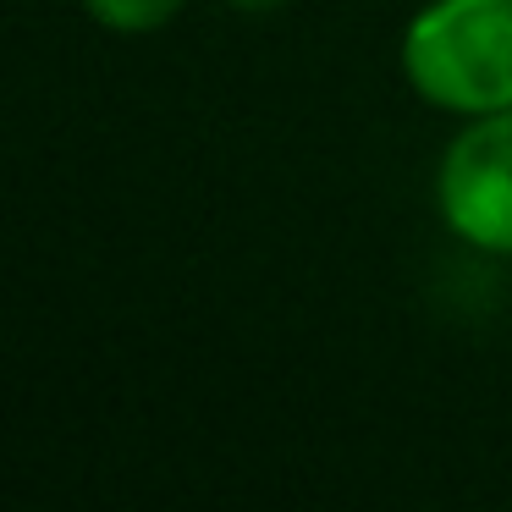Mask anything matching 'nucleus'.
Wrapping results in <instances>:
<instances>
[{
  "instance_id": "nucleus-4",
  "label": "nucleus",
  "mask_w": 512,
  "mask_h": 512,
  "mask_svg": "<svg viewBox=\"0 0 512 512\" xmlns=\"http://www.w3.org/2000/svg\"><path fill=\"white\" fill-rule=\"evenodd\" d=\"M237 12H248V17H265V12H281L287 0H232Z\"/></svg>"
},
{
  "instance_id": "nucleus-2",
  "label": "nucleus",
  "mask_w": 512,
  "mask_h": 512,
  "mask_svg": "<svg viewBox=\"0 0 512 512\" xmlns=\"http://www.w3.org/2000/svg\"><path fill=\"white\" fill-rule=\"evenodd\" d=\"M435 210L457 243L512 259V111L468 116L435 171Z\"/></svg>"
},
{
  "instance_id": "nucleus-3",
  "label": "nucleus",
  "mask_w": 512,
  "mask_h": 512,
  "mask_svg": "<svg viewBox=\"0 0 512 512\" xmlns=\"http://www.w3.org/2000/svg\"><path fill=\"white\" fill-rule=\"evenodd\" d=\"M83 12L105 28V34H122V39H144V34H160L171 28L188 0H83Z\"/></svg>"
},
{
  "instance_id": "nucleus-1",
  "label": "nucleus",
  "mask_w": 512,
  "mask_h": 512,
  "mask_svg": "<svg viewBox=\"0 0 512 512\" xmlns=\"http://www.w3.org/2000/svg\"><path fill=\"white\" fill-rule=\"evenodd\" d=\"M397 61L408 89L446 116L512 111V0H424Z\"/></svg>"
}]
</instances>
